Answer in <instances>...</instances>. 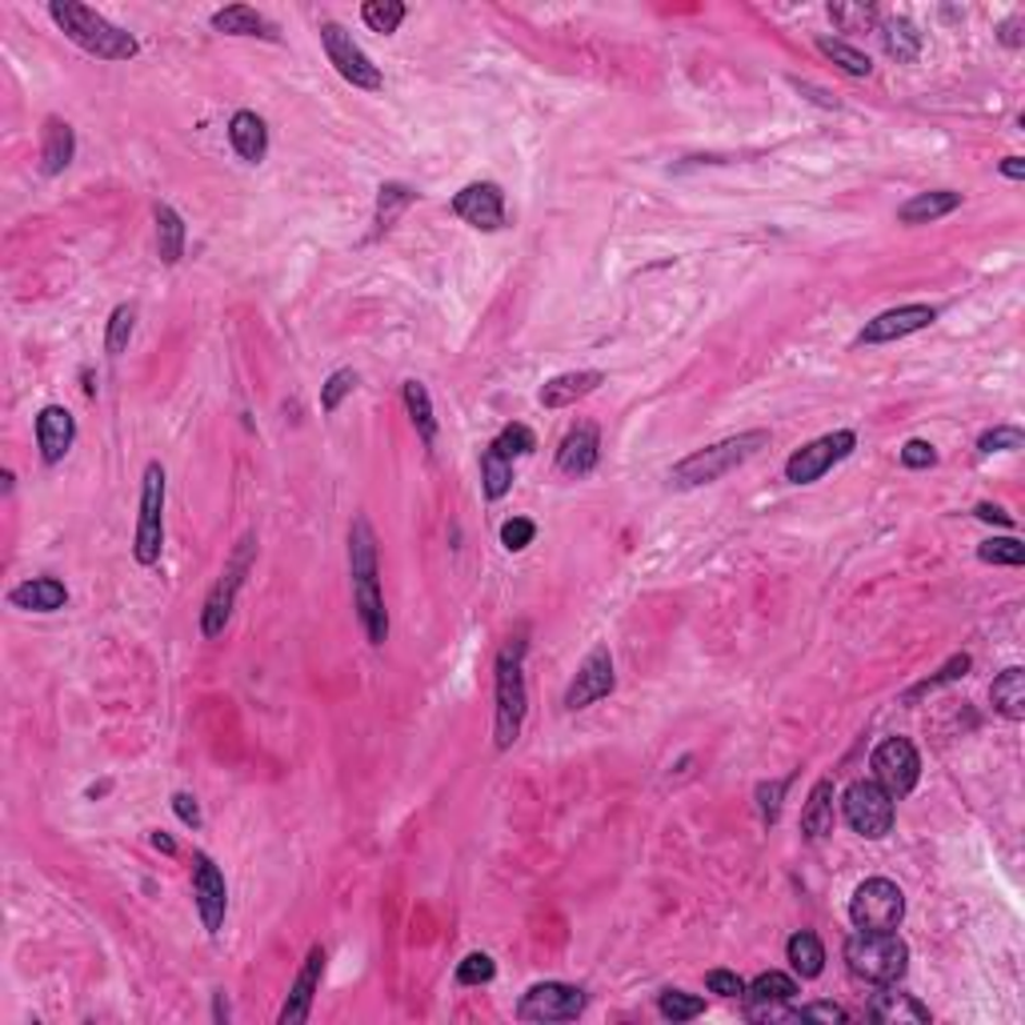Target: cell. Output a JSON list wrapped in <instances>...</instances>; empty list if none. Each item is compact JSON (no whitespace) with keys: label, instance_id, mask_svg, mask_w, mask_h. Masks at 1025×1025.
<instances>
[{"label":"cell","instance_id":"obj_1","mask_svg":"<svg viewBox=\"0 0 1025 1025\" xmlns=\"http://www.w3.org/2000/svg\"><path fill=\"white\" fill-rule=\"evenodd\" d=\"M49 16L61 25V33L73 40L76 49H85L88 57H97V61H133L136 52H141V45H136L133 33L117 28L112 21H105L97 9H88V4H76V0H52Z\"/></svg>","mask_w":1025,"mask_h":1025},{"label":"cell","instance_id":"obj_2","mask_svg":"<svg viewBox=\"0 0 1025 1025\" xmlns=\"http://www.w3.org/2000/svg\"><path fill=\"white\" fill-rule=\"evenodd\" d=\"M525 637H509L497 654V717H493V745L513 749L521 737L525 713H529V690H525Z\"/></svg>","mask_w":1025,"mask_h":1025},{"label":"cell","instance_id":"obj_3","mask_svg":"<svg viewBox=\"0 0 1025 1025\" xmlns=\"http://www.w3.org/2000/svg\"><path fill=\"white\" fill-rule=\"evenodd\" d=\"M766 446H769L766 429H749V432H737V437H725V441L705 446V449H697V453H690L685 461H678L673 473H669V481H673V489H701V485H713V481H721L725 473L737 469V465H745L749 457H757Z\"/></svg>","mask_w":1025,"mask_h":1025},{"label":"cell","instance_id":"obj_4","mask_svg":"<svg viewBox=\"0 0 1025 1025\" xmlns=\"http://www.w3.org/2000/svg\"><path fill=\"white\" fill-rule=\"evenodd\" d=\"M845 962L865 986H898L910 969V945L898 938V929H857L845 941Z\"/></svg>","mask_w":1025,"mask_h":1025},{"label":"cell","instance_id":"obj_5","mask_svg":"<svg viewBox=\"0 0 1025 1025\" xmlns=\"http://www.w3.org/2000/svg\"><path fill=\"white\" fill-rule=\"evenodd\" d=\"M164 549V465L149 461L145 465V485H141V521H136L133 557L141 565H157Z\"/></svg>","mask_w":1025,"mask_h":1025},{"label":"cell","instance_id":"obj_6","mask_svg":"<svg viewBox=\"0 0 1025 1025\" xmlns=\"http://www.w3.org/2000/svg\"><path fill=\"white\" fill-rule=\"evenodd\" d=\"M253 557H257V537L248 533L245 541L236 545V553L229 557V565H224L221 581L212 585L209 601H205V609H200V633L205 637H221L224 625H229V618H233V601H236V589L245 585V573L248 565H253Z\"/></svg>","mask_w":1025,"mask_h":1025},{"label":"cell","instance_id":"obj_7","mask_svg":"<svg viewBox=\"0 0 1025 1025\" xmlns=\"http://www.w3.org/2000/svg\"><path fill=\"white\" fill-rule=\"evenodd\" d=\"M905 917V893L890 877H869L853 890L850 922L857 929H898Z\"/></svg>","mask_w":1025,"mask_h":1025},{"label":"cell","instance_id":"obj_8","mask_svg":"<svg viewBox=\"0 0 1025 1025\" xmlns=\"http://www.w3.org/2000/svg\"><path fill=\"white\" fill-rule=\"evenodd\" d=\"M841 814L853 833L877 841L893 829V797L877 781H853L850 790L841 793Z\"/></svg>","mask_w":1025,"mask_h":1025},{"label":"cell","instance_id":"obj_9","mask_svg":"<svg viewBox=\"0 0 1025 1025\" xmlns=\"http://www.w3.org/2000/svg\"><path fill=\"white\" fill-rule=\"evenodd\" d=\"M321 45H325V57H329V64H333L337 73L345 76L353 88L377 93V88L385 85L381 69L369 61V52L361 49L357 40H353V33H345V28L337 25V21H325V25H321Z\"/></svg>","mask_w":1025,"mask_h":1025},{"label":"cell","instance_id":"obj_10","mask_svg":"<svg viewBox=\"0 0 1025 1025\" xmlns=\"http://www.w3.org/2000/svg\"><path fill=\"white\" fill-rule=\"evenodd\" d=\"M869 766H874V781L890 793L893 802L910 797L917 778H922V757H917L910 737H886V742L874 749V761H869Z\"/></svg>","mask_w":1025,"mask_h":1025},{"label":"cell","instance_id":"obj_11","mask_svg":"<svg viewBox=\"0 0 1025 1025\" xmlns=\"http://www.w3.org/2000/svg\"><path fill=\"white\" fill-rule=\"evenodd\" d=\"M857 449V437H853L850 429H838V432H826V437H817V441H809V446H802L797 453H793L790 461H785V481L793 485H814L821 481L838 461H845Z\"/></svg>","mask_w":1025,"mask_h":1025},{"label":"cell","instance_id":"obj_12","mask_svg":"<svg viewBox=\"0 0 1025 1025\" xmlns=\"http://www.w3.org/2000/svg\"><path fill=\"white\" fill-rule=\"evenodd\" d=\"M589 1005V998L581 993L577 986H565V981H541L533 986L517 1005L521 1022H573L581 1017Z\"/></svg>","mask_w":1025,"mask_h":1025},{"label":"cell","instance_id":"obj_13","mask_svg":"<svg viewBox=\"0 0 1025 1025\" xmlns=\"http://www.w3.org/2000/svg\"><path fill=\"white\" fill-rule=\"evenodd\" d=\"M613 690H618V673H613V654H609V645H594V649H589V657L581 661L577 678L569 681L565 709H569V713H577V709H589V705L601 701V697H609Z\"/></svg>","mask_w":1025,"mask_h":1025},{"label":"cell","instance_id":"obj_14","mask_svg":"<svg viewBox=\"0 0 1025 1025\" xmlns=\"http://www.w3.org/2000/svg\"><path fill=\"white\" fill-rule=\"evenodd\" d=\"M934 321H938V309H934V305H898V309L877 313L874 321L857 333V345H890V341L922 333V329H929Z\"/></svg>","mask_w":1025,"mask_h":1025},{"label":"cell","instance_id":"obj_15","mask_svg":"<svg viewBox=\"0 0 1025 1025\" xmlns=\"http://www.w3.org/2000/svg\"><path fill=\"white\" fill-rule=\"evenodd\" d=\"M453 212L481 233H497L505 224V193L493 181H473L453 197Z\"/></svg>","mask_w":1025,"mask_h":1025},{"label":"cell","instance_id":"obj_16","mask_svg":"<svg viewBox=\"0 0 1025 1025\" xmlns=\"http://www.w3.org/2000/svg\"><path fill=\"white\" fill-rule=\"evenodd\" d=\"M193 902H197L205 929L217 934L224 926V910H229V886H224L221 869L205 853H197V869H193Z\"/></svg>","mask_w":1025,"mask_h":1025},{"label":"cell","instance_id":"obj_17","mask_svg":"<svg viewBox=\"0 0 1025 1025\" xmlns=\"http://www.w3.org/2000/svg\"><path fill=\"white\" fill-rule=\"evenodd\" d=\"M321 974H325V950L313 945L305 965H301L297 981H293V989H289V998H284V1005H281V1025L309 1022L313 998H317V989H321Z\"/></svg>","mask_w":1025,"mask_h":1025},{"label":"cell","instance_id":"obj_18","mask_svg":"<svg viewBox=\"0 0 1025 1025\" xmlns=\"http://www.w3.org/2000/svg\"><path fill=\"white\" fill-rule=\"evenodd\" d=\"M601 457V437H597L594 420H581L577 429H569V437L557 449V469L565 477H589Z\"/></svg>","mask_w":1025,"mask_h":1025},{"label":"cell","instance_id":"obj_19","mask_svg":"<svg viewBox=\"0 0 1025 1025\" xmlns=\"http://www.w3.org/2000/svg\"><path fill=\"white\" fill-rule=\"evenodd\" d=\"M76 441V420L64 405H45L37 413V446L45 465H57V461L69 457V449Z\"/></svg>","mask_w":1025,"mask_h":1025},{"label":"cell","instance_id":"obj_20","mask_svg":"<svg viewBox=\"0 0 1025 1025\" xmlns=\"http://www.w3.org/2000/svg\"><path fill=\"white\" fill-rule=\"evenodd\" d=\"M353 609H357V621H361V630H365V637H369V645L389 642V609H385L377 573L353 577Z\"/></svg>","mask_w":1025,"mask_h":1025},{"label":"cell","instance_id":"obj_21","mask_svg":"<svg viewBox=\"0 0 1025 1025\" xmlns=\"http://www.w3.org/2000/svg\"><path fill=\"white\" fill-rule=\"evenodd\" d=\"M601 385H606V373H601V369L561 373V377H553V381L541 385V405L545 408H569V405H577L581 396L597 393Z\"/></svg>","mask_w":1025,"mask_h":1025},{"label":"cell","instance_id":"obj_22","mask_svg":"<svg viewBox=\"0 0 1025 1025\" xmlns=\"http://www.w3.org/2000/svg\"><path fill=\"white\" fill-rule=\"evenodd\" d=\"M76 152V136L73 124L61 121V117H45V129H40V173L57 176L73 164Z\"/></svg>","mask_w":1025,"mask_h":1025},{"label":"cell","instance_id":"obj_23","mask_svg":"<svg viewBox=\"0 0 1025 1025\" xmlns=\"http://www.w3.org/2000/svg\"><path fill=\"white\" fill-rule=\"evenodd\" d=\"M64 601H69V589L57 577H28L16 589H9V606L25 609V613H57V609H64Z\"/></svg>","mask_w":1025,"mask_h":1025},{"label":"cell","instance_id":"obj_24","mask_svg":"<svg viewBox=\"0 0 1025 1025\" xmlns=\"http://www.w3.org/2000/svg\"><path fill=\"white\" fill-rule=\"evenodd\" d=\"M229 141H233L236 157L248 164H260L265 152H269V129H265V121H260L257 112H248V109H241L233 121H229Z\"/></svg>","mask_w":1025,"mask_h":1025},{"label":"cell","instance_id":"obj_25","mask_svg":"<svg viewBox=\"0 0 1025 1025\" xmlns=\"http://www.w3.org/2000/svg\"><path fill=\"white\" fill-rule=\"evenodd\" d=\"M833 821H838V814H833V781L821 778L809 790V802L802 809V833L809 841H821L833 833Z\"/></svg>","mask_w":1025,"mask_h":1025},{"label":"cell","instance_id":"obj_26","mask_svg":"<svg viewBox=\"0 0 1025 1025\" xmlns=\"http://www.w3.org/2000/svg\"><path fill=\"white\" fill-rule=\"evenodd\" d=\"M957 205H962V193H953V188L917 193V197H910L902 209H898V221L902 224H929V221H938V217H950Z\"/></svg>","mask_w":1025,"mask_h":1025},{"label":"cell","instance_id":"obj_27","mask_svg":"<svg viewBox=\"0 0 1025 1025\" xmlns=\"http://www.w3.org/2000/svg\"><path fill=\"white\" fill-rule=\"evenodd\" d=\"M212 28L224 33V37H260V40H277V28L248 4H229L221 13H212Z\"/></svg>","mask_w":1025,"mask_h":1025},{"label":"cell","instance_id":"obj_28","mask_svg":"<svg viewBox=\"0 0 1025 1025\" xmlns=\"http://www.w3.org/2000/svg\"><path fill=\"white\" fill-rule=\"evenodd\" d=\"M989 697H993V709L1010 721H1022L1025 717V669L1010 666L1001 669L993 685H989Z\"/></svg>","mask_w":1025,"mask_h":1025},{"label":"cell","instance_id":"obj_29","mask_svg":"<svg viewBox=\"0 0 1025 1025\" xmlns=\"http://www.w3.org/2000/svg\"><path fill=\"white\" fill-rule=\"evenodd\" d=\"M785 957H790L793 974L802 977V981H809V977H821V969H826V945H821V938H817V934H809V929L793 934L790 945H785Z\"/></svg>","mask_w":1025,"mask_h":1025},{"label":"cell","instance_id":"obj_30","mask_svg":"<svg viewBox=\"0 0 1025 1025\" xmlns=\"http://www.w3.org/2000/svg\"><path fill=\"white\" fill-rule=\"evenodd\" d=\"M157 253L164 265H176L185 257V221L173 205H157Z\"/></svg>","mask_w":1025,"mask_h":1025},{"label":"cell","instance_id":"obj_31","mask_svg":"<svg viewBox=\"0 0 1025 1025\" xmlns=\"http://www.w3.org/2000/svg\"><path fill=\"white\" fill-rule=\"evenodd\" d=\"M881 45H886V52H890L898 64H914L917 57H922V33H917L905 16L881 25Z\"/></svg>","mask_w":1025,"mask_h":1025},{"label":"cell","instance_id":"obj_32","mask_svg":"<svg viewBox=\"0 0 1025 1025\" xmlns=\"http://www.w3.org/2000/svg\"><path fill=\"white\" fill-rule=\"evenodd\" d=\"M405 408H408V417H413V425H417L420 441L432 446V441H437V417H432L429 389H425L420 381H405Z\"/></svg>","mask_w":1025,"mask_h":1025},{"label":"cell","instance_id":"obj_33","mask_svg":"<svg viewBox=\"0 0 1025 1025\" xmlns=\"http://www.w3.org/2000/svg\"><path fill=\"white\" fill-rule=\"evenodd\" d=\"M509 485H513V461L501 457L493 446L481 453V489L489 501H501V497L509 493Z\"/></svg>","mask_w":1025,"mask_h":1025},{"label":"cell","instance_id":"obj_34","mask_svg":"<svg viewBox=\"0 0 1025 1025\" xmlns=\"http://www.w3.org/2000/svg\"><path fill=\"white\" fill-rule=\"evenodd\" d=\"M745 993H749V1001H793L802 993V986H797V977L781 974V969H769V974H757L754 981L745 986Z\"/></svg>","mask_w":1025,"mask_h":1025},{"label":"cell","instance_id":"obj_35","mask_svg":"<svg viewBox=\"0 0 1025 1025\" xmlns=\"http://www.w3.org/2000/svg\"><path fill=\"white\" fill-rule=\"evenodd\" d=\"M877 1017V1022H929V1010L926 1005H917L910 993H877L874 1010H869Z\"/></svg>","mask_w":1025,"mask_h":1025},{"label":"cell","instance_id":"obj_36","mask_svg":"<svg viewBox=\"0 0 1025 1025\" xmlns=\"http://www.w3.org/2000/svg\"><path fill=\"white\" fill-rule=\"evenodd\" d=\"M817 49H821V57H829V61L838 64L841 73H850V76H869V73H874V61H869L862 49L845 45V40L821 37V40H817Z\"/></svg>","mask_w":1025,"mask_h":1025},{"label":"cell","instance_id":"obj_37","mask_svg":"<svg viewBox=\"0 0 1025 1025\" xmlns=\"http://www.w3.org/2000/svg\"><path fill=\"white\" fill-rule=\"evenodd\" d=\"M417 200V193L408 185H381V197H377V233H389L393 229V221L401 217V212L408 209Z\"/></svg>","mask_w":1025,"mask_h":1025},{"label":"cell","instance_id":"obj_38","mask_svg":"<svg viewBox=\"0 0 1025 1025\" xmlns=\"http://www.w3.org/2000/svg\"><path fill=\"white\" fill-rule=\"evenodd\" d=\"M657 1010H661L666 1022H693V1017L705 1013V998L685 993V989H666V993L657 998Z\"/></svg>","mask_w":1025,"mask_h":1025},{"label":"cell","instance_id":"obj_39","mask_svg":"<svg viewBox=\"0 0 1025 1025\" xmlns=\"http://www.w3.org/2000/svg\"><path fill=\"white\" fill-rule=\"evenodd\" d=\"M361 16H365V25H369L373 33H396L401 21H405V4H401V0H369V4L361 9Z\"/></svg>","mask_w":1025,"mask_h":1025},{"label":"cell","instance_id":"obj_40","mask_svg":"<svg viewBox=\"0 0 1025 1025\" xmlns=\"http://www.w3.org/2000/svg\"><path fill=\"white\" fill-rule=\"evenodd\" d=\"M133 325H136V305H117V309H112L109 333H105V349H109V357H121L124 349H129Z\"/></svg>","mask_w":1025,"mask_h":1025},{"label":"cell","instance_id":"obj_41","mask_svg":"<svg viewBox=\"0 0 1025 1025\" xmlns=\"http://www.w3.org/2000/svg\"><path fill=\"white\" fill-rule=\"evenodd\" d=\"M977 557L986 565H1025V545L1017 537H993V541L977 549Z\"/></svg>","mask_w":1025,"mask_h":1025},{"label":"cell","instance_id":"obj_42","mask_svg":"<svg viewBox=\"0 0 1025 1025\" xmlns=\"http://www.w3.org/2000/svg\"><path fill=\"white\" fill-rule=\"evenodd\" d=\"M493 449L501 453V457H525V453H533L537 449V437H533L525 425H505V429L493 437Z\"/></svg>","mask_w":1025,"mask_h":1025},{"label":"cell","instance_id":"obj_43","mask_svg":"<svg viewBox=\"0 0 1025 1025\" xmlns=\"http://www.w3.org/2000/svg\"><path fill=\"white\" fill-rule=\"evenodd\" d=\"M969 666H974V661H969V654L950 657V661H945V666H941L938 673H934V678H929V681H922L917 690H910V693H905V701H914V697H922V693H934V690H938V685H950V681L965 678V673H969Z\"/></svg>","mask_w":1025,"mask_h":1025},{"label":"cell","instance_id":"obj_44","mask_svg":"<svg viewBox=\"0 0 1025 1025\" xmlns=\"http://www.w3.org/2000/svg\"><path fill=\"white\" fill-rule=\"evenodd\" d=\"M353 389H357V373H353V369H337L333 377L321 385V408H325V413H337V408H341V401H345Z\"/></svg>","mask_w":1025,"mask_h":1025},{"label":"cell","instance_id":"obj_45","mask_svg":"<svg viewBox=\"0 0 1025 1025\" xmlns=\"http://www.w3.org/2000/svg\"><path fill=\"white\" fill-rule=\"evenodd\" d=\"M829 16H833V25H841L845 33H857V28L877 25V13L869 9V4H829Z\"/></svg>","mask_w":1025,"mask_h":1025},{"label":"cell","instance_id":"obj_46","mask_svg":"<svg viewBox=\"0 0 1025 1025\" xmlns=\"http://www.w3.org/2000/svg\"><path fill=\"white\" fill-rule=\"evenodd\" d=\"M785 790H790V778L761 781V785H757V809H761V821H766V826H773L781 817V797H785Z\"/></svg>","mask_w":1025,"mask_h":1025},{"label":"cell","instance_id":"obj_47","mask_svg":"<svg viewBox=\"0 0 1025 1025\" xmlns=\"http://www.w3.org/2000/svg\"><path fill=\"white\" fill-rule=\"evenodd\" d=\"M493 977H497V965L489 953H469V957L457 965L461 986H485V981H493Z\"/></svg>","mask_w":1025,"mask_h":1025},{"label":"cell","instance_id":"obj_48","mask_svg":"<svg viewBox=\"0 0 1025 1025\" xmlns=\"http://www.w3.org/2000/svg\"><path fill=\"white\" fill-rule=\"evenodd\" d=\"M1025 437L1022 429H1013V425H998V429L981 432V441H977V449L981 453H1013V449H1022Z\"/></svg>","mask_w":1025,"mask_h":1025},{"label":"cell","instance_id":"obj_49","mask_svg":"<svg viewBox=\"0 0 1025 1025\" xmlns=\"http://www.w3.org/2000/svg\"><path fill=\"white\" fill-rule=\"evenodd\" d=\"M533 537H537V525H533L529 517H513L501 525V545H505L509 553H521V549H529Z\"/></svg>","mask_w":1025,"mask_h":1025},{"label":"cell","instance_id":"obj_50","mask_svg":"<svg viewBox=\"0 0 1025 1025\" xmlns=\"http://www.w3.org/2000/svg\"><path fill=\"white\" fill-rule=\"evenodd\" d=\"M902 465L905 469H929V465H938V449L922 441V437H914V441L902 446Z\"/></svg>","mask_w":1025,"mask_h":1025},{"label":"cell","instance_id":"obj_51","mask_svg":"<svg viewBox=\"0 0 1025 1025\" xmlns=\"http://www.w3.org/2000/svg\"><path fill=\"white\" fill-rule=\"evenodd\" d=\"M705 986H709V993H717V998H742L745 993V981L733 969H709L705 974Z\"/></svg>","mask_w":1025,"mask_h":1025},{"label":"cell","instance_id":"obj_52","mask_svg":"<svg viewBox=\"0 0 1025 1025\" xmlns=\"http://www.w3.org/2000/svg\"><path fill=\"white\" fill-rule=\"evenodd\" d=\"M797 1022H850V1013L833 1005V1001H814V1005L797 1010Z\"/></svg>","mask_w":1025,"mask_h":1025},{"label":"cell","instance_id":"obj_53","mask_svg":"<svg viewBox=\"0 0 1025 1025\" xmlns=\"http://www.w3.org/2000/svg\"><path fill=\"white\" fill-rule=\"evenodd\" d=\"M173 809H176V817H181L185 826H193V829L200 826V805H197V797H188V793H176V797H173Z\"/></svg>","mask_w":1025,"mask_h":1025},{"label":"cell","instance_id":"obj_54","mask_svg":"<svg viewBox=\"0 0 1025 1025\" xmlns=\"http://www.w3.org/2000/svg\"><path fill=\"white\" fill-rule=\"evenodd\" d=\"M977 517L989 521V525H1001V529H1010V525H1013L1010 513H1005V509H998V505H977Z\"/></svg>","mask_w":1025,"mask_h":1025},{"label":"cell","instance_id":"obj_55","mask_svg":"<svg viewBox=\"0 0 1025 1025\" xmlns=\"http://www.w3.org/2000/svg\"><path fill=\"white\" fill-rule=\"evenodd\" d=\"M1001 176H1010V181H1025V161H1022V157H1005V161H1001Z\"/></svg>","mask_w":1025,"mask_h":1025},{"label":"cell","instance_id":"obj_56","mask_svg":"<svg viewBox=\"0 0 1025 1025\" xmlns=\"http://www.w3.org/2000/svg\"><path fill=\"white\" fill-rule=\"evenodd\" d=\"M1001 40H1005L1010 49H1017V45H1022V37H1017V21H1010V25H1001Z\"/></svg>","mask_w":1025,"mask_h":1025},{"label":"cell","instance_id":"obj_57","mask_svg":"<svg viewBox=\"0 0 1025 1025\" xmlns=\"http://www.w3.org/2000/svg\"><path fill=\"white\" fill-rule=\"evenodd\" d=\"M152 845H157V850H161V853H169V857H173V853H176V841L169 838V833H152Z\"/></svg>","mask_w":1025,"mask_h":1025},{"label":"cell","instance_id":"obj_58","mask_svg":"<svg viewBox=\"0 0 1025 1025\" xmlns=\"http://www.w3.org/2000/svg\"><path fill=\"white\" fill-rule=\"evenodd\" d=\"M217 1022H229V1005H224L221 993H217Z\"/></svg>","mask_w":1025,"mask_h":1025}]
</instances>
